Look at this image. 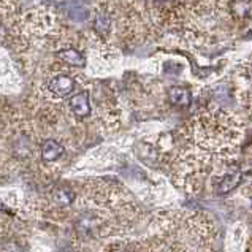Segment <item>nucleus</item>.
<instances>
[{"label":"nucleus","mask_w":252,"mask_h":252,"mask_svg":"<svg viewBox=\"0 0 252 252\" xmlns=\"http://www.w3.org/2000/svg\"><path fill=\"white\" fill-rule=\"evenodd\" d=\"M244 124L235 113L210 108L198 113L183 130L179 173L189 190H197L206 178H218L238 165Z\"/></svg>","instance_id":"f257e3e1"},{"label":"nucleus","mask_w":252,"mask_h":252,"mask_svg":"<svg viewBox=\"0 0 252 252\" xmlns=\"http://www.w3.org/2000/svg\"><path fill=\"white\" fill-rule=\"evenodd\" d=\"M171 21L200 48L227 46L252 26V0H176Z\"/></svg>","instance_id":"f03ea898"},{"label":"nucleus","mask_w":252,"mask_h":252,"mask_svg":"<svg viewBox=\"0 0 252 252\" xmlns=\"http://www.w3.org/2000/svg\"><path fill=\"white\" fill-rule=\"evenodd\" d=\"M48 89L53 95L59 97V98H65L70 95L71 92H73L75 81L67 75H57L48 83Z\"/></svg>","instance_id":"7ed1b4c3"},{"label":"nucleus","mask_w":252,"mask_h":252,"mask_svg":"<svg viewBox=\"0 0 252 252\" xmlns=\"http://www.w3.org/2000/svg\"><path fill=\"white\" fill-rule=\"evenodd\" d=\"M70 110L76 114L78 118H86L91 114V100L88 92H80L71 97L70 100Z\"/></svg>","instance_id":"20e7f679"},{"label":"nucleus","mask_w":252,"mask_h":252,"mask_svg":"<svg viewBox=\"0 0 252 252\" xmlns=\"http://www.w3.org/2000/svg\"><path fill=\"white\" fill-rule=\"evenodd\" d=\"M63 146L56 140H46L41 145V159L45 162H56L63 156Z\"/></svg>","instance_id":"39448f33"},{"label":"nucleus","mask_w":252,"mask_h":252,"mask_svg":"<svg viewBox=\"0 0 252 252\" xmlns=\"http://www.w3.org/2000/svg\"><path fill=\"white\" fill-rule=\"evenodd\" d=\"M168 98H170V102L178 108H187L190 105V100H192L189 89L181 88V86H173V88H170Z\"/></svg>","instance_id":"423d86ee"},{"label":"nucleus","mask_w":252,"mask_h":252,"mask_svg":"<svg viewBox=\"0 0 252 252\" xmlns=\"http://www.w3.org/2000/svg\"><path fill=\"white\" fill-rule=\"evenodd\" d=\"M57 57H59L62 62L68 63V65H71V67H84V63H86L84 56L75 48L59 49V51H57Z\"/></svg>","instance_id":"0eeeda50"},{"label":"nucleus","mask_w":252,"mask_h":252,"mask_svg":"<svg viewBox=\"0 0 252 252\" xmlns=\"http://www.w3.org/2000/svg\"><path fill=\"white\" fill-rule=\"evenodd\" d=\"M244 240H246V227H244V224H235L232 230H230L228 246L235 251H240L244 244Z\"/></svg>","instance_id":"6e6552de"},{"label":"nucleus","mask_w":252,"mask_h":252,"mask_svg":"<svg viewBox=\"0 0 252 252\" xmlns=\"http://www.w3.org/2000/svg\"><path fill=\"white\" fill-rule=\"evenodd\" d=\"M53 198L57 205L61 206H68L73 203L75 200V192L68 189V187H59V189H56L53 192Z\"/></svg>","instance_id":"1a4fd4ad"},{"label":"nucleus","mask_w":252,"mask_h":252,"mask_svg":"<svg viewBox=\"0 0 252 252\" xmlns=\"http://www.w3.org/2000/svg\"><path fill=\"white\" fill-rule=\"evenodd\" d=\"M59 252H73V249H70V248H63V249H61Z\"/></svg>","instance_id":"9d476101"},{"label":"nucleus","mask_w":252,"mask_h":252,"mask_svg":"<svg viewBox=\"0 0 252 252\" xmlns=\"http://www.w3.org/2000/svg\"><path fill=\"white\" fill-rule=\"evenodd\" d=\"M0 206H2V203H0Z\"/></svg>","instance_id":"9b49d317"}]
</instances>
